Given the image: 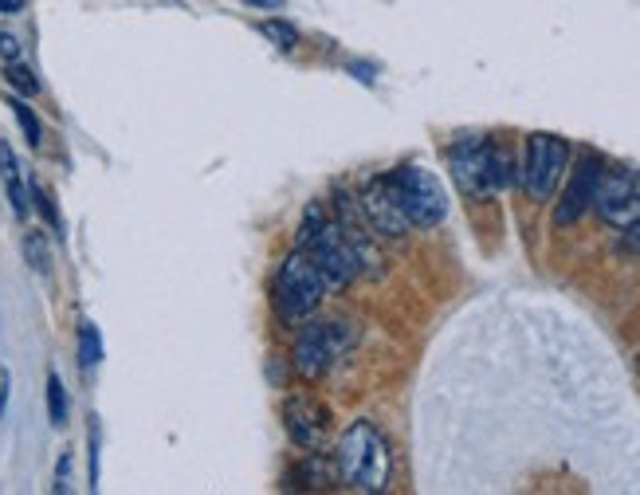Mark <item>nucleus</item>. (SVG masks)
<instances>
[{
  "mask_svg": "<svg viewBox=\"0 0 640 495\" xmlns=\"http://www.w3.org/2000/svg\"><path fill=\"white\" fill-rule=\"evenodd\" d=\"M334 468L338 479L354 492H385L393 476L390 444L373 421H350L334 444Z\"/></svg>",
  "mask_w": 640,
  "mask_h": 495,
  "instance_id": "nucleus-1",
  "label": "nucleus"
},
{
  "mask_svg": "<svg viewBox=\"0 0 640 495\" xmlns=\"http://www.w3.org/2000/svg\"><path fill=\"white\" fill-rule=\"evenodd\" d=\"M295 244H299V252L311 256L314 268L322 271V279H327V291H330V287H334V291H342V287H350V279L362 271L354 244L347 240L342 225H338V220L330 217L327 209H322L319 200H311V205H307L303 220H299V233H295Z\"/></svg>",
  "mask_w": 640,
  "mask_h": 495,
  "instance_id": "nucleus-2",
  "label": "nucleus"
},
{
  "mask_svg": "<svg viewBox=\"0 0 640 495\" xmlns=\"http://www.w3.org/2000/svg\"><path fill=\"white\" fill-rule=\"evenodd\" d=\"M452 182L464 197L484 200L510 185V157L503 146L487 142L484 134H464L448 146Z\"/></svg>",
  "mask_w": 640,
  "mask_h": 495,
  "instance_id": "nucleus-3",
  "label": "nucleus"
},
{
  "mask_svg": "<svg viewBox=\"0 0 640 495\" xmlns=\"http://www.w3.org/2000/svg\"><path fill=\"white\" fill-rule=\"evenodd\" d=\"M322 296H327V279L314 268V260L307 252L295 248L276 271V283H271V303H276L279 319L283 322H303L319 311Z\"/></svg>",
  "mask_w": 640,
  "mask_h": 495,
  "instance_id": "nucleus-4",
  "label": "nucleus"
},
{
  "mask_svg": "<svg viewBox=\"0 0 640 495\" xmlns=\"http://www.w3.org/2000/svg\"><path fill=\"white\" fill-rule=\"evenodd\" d=\"M393 185V197H398L401 213H405L409 225L416 228H436L448 217V193H444L441 177L424 165H398L393 174H385Z\"/></svg>",
  "mask_w": 640,
  "mask_h": 495,
  "instance_id": "nucleus-5",
  "label": "nucleus"
},
{
  "mask_svg": "<svg viewBox=\"0 0 640 495\" xmlns=\"http://www.w3.org/2000/svg\"><path fill=\"white\" fill-rule=\"evenodd\" d=\"M350 342H354V330H350V322H334V319L307 322V327L299 330L295 347H291L295 374L307 378V382H319L330 365L347 354Z\"/></svg>",
  "mask_w": 640,
  "mask_h": 495,
  "instance_id": "nucleus-6",
  "label": "nucleus"
},
{
  "mask_svg": "<svg viewBox=\"0 0 640 495\" xmlns=\"http://www.w3.org/2000/svg\"><path fill=\"white\" fill-rule=\"evenodd\" d=\"M570 169V146L558 134H530L527 154H523V185L535 200H550L558 182Z\"/></svg>",
  "mask_w": 640,
  "mask_h": 495,
  "instance_id": "nucleus-7",
  "label": "nucleus"
},
{
  "mask_svg": "<svg viewBox=\"0 0 640 495\" xmlns=\"http://www.w3.org/2000/svg\"><path fill=\"white\" fill-rule=\"evenodd\" d=\"M593 209L609 228H632V225H637V220H640V169H632V165L606 169L601 182H597Z\"/></svg>",
  "mask_w": 640,
  "mask_h": 495,
  "instance_id": "nucleus-8",
  "label": "nucleus"
},
{
  "mask_svg": "<svg viewBox=\"0 0 640 495\" xmlns=\"http://www.w3.org/2000/svg\"><path fill=\"white\" fill-rule=\"evenodd\" d=\"M606 174V162L597 154H581L574 162L570 177H566V189L562 197L554 200V225L558 228H570L593 209V197H597V182Z\"/></svg>",
  "mask_w": 640,
  "mask_h": 495,
  "instance_id": "nucleus-9",
  "label": "nucleus"
},
{
  "mask_svg": "<svg viewBox=\"0 0 640 495\" xmlns=\"http://www.w3.org/2000/svg\"><path fill=\"white\" fill-rule=\"evenodd\" d=\"M283 429L291 436L295 448L322 452L330 444V413L327 405L311 398V393H291L283 401Z\"/></svg>",
  "mask_w": 640,
  "mask_h": 495,
  "instance_id": "nucleus-10",
  "label": "nucleus"
},
{
  "mask_svg": "<svg viewBox=\"0 0 640 495\" xmlns=\"http://www.w3.org/2000/svg\"><path fill=\"white\" fill-rule=\"evenodd\" d=\"M365 225L378 228L381 236H405L409 233V220L401 213L398 197H393V185L390 177H370L362 185V200H358Z\"/></svg>",
  "mask_w": 640,
  "mask_h": 495,
  "instance_id": "nucleus-11",
  "label": "nucleus"
},
{
  "mask_svg": "<svg viewBox=\"0 0 640 495\" xmlns=\"http://www.w3.org/2000/svg\"><path fill=\"white\" fill-rule=\"evenodd\" d=\"M338 479L334 461H327L322 452H303V461L287 468L283 487H303V492H319V487H330Z\"/></svg>",
  "mask_w": 640,
  "mask_h": 495,
  "instance_id": "nucleus-12",
  "label": "nucleus"
},
{
  "mask_svg": "<svg viewBox=\"0 0 640 495\" xmlns=\"http://www.w3.org/2000/svg\"><path fill=\"white\" fill-rule=\"evenodd\" d=\"M0 182H4V193H9V200H12V213L24 220L28 217V185H24V174H20V162H17V154H12L9 142H0Z\"/></svg>",
  "mask_w": 640,
  "mask_h": 495,
  "instance_id": "nucleus-13",
  "label": "nucleus"
},
{
  "mask_svg": "<svg viewBox=\"0 0 640 495\" xmlns=\"http://www.w3.org/2000/svg\"><path fill=\"white\" fill-rule=\"evenodd\" d=\"M99 362H103V339H99L95 322H79V365L91 370Z\"/></svg>",
  "mask_w": 640,
  "mask_h": 495,
  "instance_id": "nucleus-14",
  "label": "nucleus"
},
{
  "mask_svg": "<svg viewBox=\"0 0 640 495\" xmlns=\"http://www.w3.org/2000/svg\"><path fill=\"white\" fill-rule=\"evenodd\" d=\"M48 421L55 429L68 425V390H63L60 374H48Z\"/></svg>",
  "mask_w": 640,
  "mask_h": 495,
  "instance_id": "nucleus-15",
  "label": "nucleus"
},
{
  "mask_svg": "<svg viewBox=\"0 0 640 495\" xmlns=\"http://www.w3.org/2000/svg\"><path fill=\"white\" fill-rule=\"evenodd\" d=\"M260 32L268 35V40L279 48V52H295V48H299V28L287 24V20H264Z\"/></svg>",
  "mask_w": 640,
  "mask_h": 495,
  "instance_id": "nucleus-16",
  "label": "nucleus"
},
{
  "mask_svg": "<svg viewBox=\"0 0 640 495\" xmlns=\"http://www.w3.org/2000/svg\"><path fill=\"white\" fill-rule=\"evenodd\" d=\"M12 114H17L20 131H24L28 146H40L44 142V126H40V118H35V111L24 103V99H12Z\"/></svg>",
  "mask_w": 640,
  "mask_h": 495,
  "instance_id": "nucleus-17",
  "label": "nucleus"
},
{
  "mask_svg": "<svg viewBox=\"0 0 640 495\" xmlns=\"http://www.w3.org/2000/svg\"><path fill=\"white\" fill-rule=\"evenodd\" d=\"M4 83H9L12 91H20L24 99H32L35 91H40V83L32 79V71H28L24 63H17V60L4 63Z\"/></svg>",
  "mask_w": 640,
  "mask_h": 495,
  "instance_id": "nucleus-18",
  "label": "nucleus"
},
{
  "mask_svg": "<svg viewBox=\"0 0 640 495\" xmlns=\"http://www.w3.org/2000/svg\"><path fill=\"white\" fill-rule=\"evenodd\" d=\"M24 256H28V264H32L35 271H48L52 256H48V240H44V233H28V236H24Z\"/></svg>",
  "mask_w": 640,
  "mask_h": 495,
  "instance_id": "nucleus-19",
  "label": "nucleus"
},
{
  "mask_svg": "<svg viewBox=\"0 0 640 495\" xmlns=\"http://www.w3.org/2000/svg\"><path fill=\"white\" fill-rule=\"evenodd\" d=\"M28 197H32V200H35V209H40V213H44V217H48V225L60 228V213H55L52 197H48V193L40 189V185H32V189H28Z\"/></svg>",
  "mask_w": 640,
  "mask_h": 495,
  "instance_id": "nucleus-20",
  "label": "nucleus"
},
{
  "mask_svg": "<svg viewBox=\"0 0 640 495\" xmlns=\"http://www.w3.org/2000/svg\"><path fill=\"white\" fill-rule=\"evenodd\" d=\"M0 60H4V63L20 60V40L12 32H4V28H0Z\"/></svg>",
  "mask_w": 640,
  "mask_h": 495,
  "instance_id": "nucleus-21",
  "label": "nucleus"
},
{
  "mask_svg": "<svg viewBox=\"0 0 640 495\" xmlns=\"http://www.w3.org/2000/svg\"><path fill=\"white\" fill-rule=\"evenodd\" d=\"M68 468H71V456L63 452V456H60V472H55V492H68Z\"/></svg>",
  "mask_w": 640,
  "mask_h": 495,
  "instance_id": "nucleus-22",
  "label": "nucleus"
},
{
  "mask_svg": "<svg viewBox=\"0 0 640 495\" xmlns=\"http://www.w3.org/2000/svg\"><path fill=\"white\" fill-rule=\"evenodd\" d=\"M24 9V0H0V12H20Z\"/></svg>",
  "mask_w": 640,
  "mask_h": 495,
  "instance_id": "nucleus-23",
  "label": "nucleus"
},
{
  "mask_svg": "<svg viewBox=\"0 0 640 495\" xmlns=\"http://www.w3.org/2000/svg\"><path fill=\"white\" fill-rule=\"evenodd\" d=\"M629 248H637V252H640V220L629 228Z\"/></svg>",
  "mask_w": 640,
  "mask_h": 495,
  "instance_id": "nucleus-24",
  "label": "nucleus"
},
{
  "mask_svg": "<svg viewBox=\"0 0 640 495\" xmlns=\"http://www.w3.org/2000/svg\"><path fill=\"white\" fill-rule=\"evenodd\" d=\"M4 398H9V378L0 374V413H4Z\"/></svg>",
  "mask_w": 640,
  "mask_h": 495,
  "instance_id": "nucleus-25",
  "label": "nucleus"
},
{
  "mask_svg": "<svg viewBox=\"0 0 640 495\" xmlns=\"http://www.w3.org/2000/svg\"><path fill=\"white\" fill-rule=\"evenodd\" d=\"M244 4H256V9H276L279 0H244Z\"/></svg>",
  "mask_w": 640,
  "mask_h": 495,
  "instance_id": "nucleus-26",
  "label": "nucleus"
}]
</instances>
